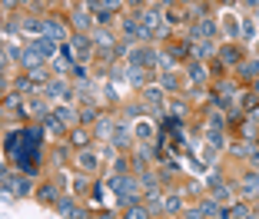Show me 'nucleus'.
<instances>
[{
  "label": "nucleus",
  "mask_w": 259,
  "mask_h": 219,
  "mask_svg": "<svg viewBox=\"0 0 259 219\" xmlns=\"http://www.w3.org/2000/svg\"><path fill=\"white\" fill-rule=\"evenodd\" d=\"M70 43H73V53H80L76 60H90V40L87 37H73Z\"/></svg>",
  "instance_id": "9b49d317"
},
{
  "label": "nucleus",
  "mask_w": 259,
  "mask_h": 219,
  "mask_svg": "<svg viewBox=\"0 0 259 219\" xmlns=\"http://www.w3.org/2000/svg\"><path fill=\"white\" fill-rule=\"evenodd\" d=\"M243 73H246V76H252V73H259V60H252V63H246V67H243Z\"/></svg>",
  "instance_id": "f704fd0d"
},
{
  "label": "nucleus",
  "mask_w": 259,
  "mask_h": 219,
  "mask_svg": "<svg viewBox=\"0 0 259 219\" xmlns=\"http://www.w3.org/2000/svg\"><path fill=\"white\" fill-rule=\"evenodd\" d=\"M17 60H20V63H23L27 70H37L44 57H40V50H37V47H23V50L17 53Z\"/></svg>",
  "instance_id": "7ed1b4c3"
},
{
  "label": "nucleus",
  "mask_w": 259,
  "mask_h": 219,
  "mask_svg": "<svg viewBox=\"0 0 259 219\" xmlns=\"http://www.w3.org/2000/svg\"><path fill=\"white\" fill-rule=\"evenodd\" d=\"M33 47L40 50V57H44V60H50V57L57 53V43H54V40H40V43H33Z\"/></svg>",
  "instance_id": "a211bd4d"
},
{
  "label": "nucleus",
  "mask_w": 259,
  "mask_h": 219,
  "mask_svg": "<svg viewBox=\"0 0 259 219\" xmlns=\"http://www.w3.org/2000/svg\"><path fill=\"white\" fill-rule=\"evenodd\" d=\"M17 103H20V97H17V93H14V97H7V100H4V106H7V110H14Z\"/></svg>",
  "instance_id": "58836bf2"
},
{
  "label": "nucleus",
  "mask_w": 259,
  "mask_h": 219,
  "mask_svg": "<svg viewBox=\"0 0 259 219\" xmlns=\"http://www.w3.org/2000/svg\"><path fill=\"white\" fill-rule=\"evenodd\" d=\"M160 206H163L160 189H150V193H146V209H160Z\"/></svg>",
  "instance_id": "4be33fe9"
},
{
  "label": "nucleus",
  "mask_w": 259,
  "mask_h": 219,
  "mask_svg": "<svg viewBox=\"0 0 259 219\" xmlns=\"http://www.w3.org/2000/svg\"><path fill=\"white\" fill-rule=\"evenodd\" d=\"M123 37H126V40H143V37H146V30L140 27V20L126 17V20H123Z\"/></svg>",
  "instance_id": "39448f33"
},
{
  "label": "nucleus",
  "mask_w": 259,
  "mask_h": 219,
  "mask_svg": "<svg viewBox=\"0 0 259 219\" xmlns=\"http://www.w3.org/2000/svg\"><path fill=\"white\" fill-rule=\"evenodd\" d=\"M243 193L246 196H259V173H246L243 176Z\"/></svg>",
  "instance_id": "9d476101"
},
{
  "label": "nucleus",
  "mask_w": 259,
  "mask_h": 219,
  "mask_svg": "<svg viewBox=\"0 0 259 219\" xmlns=\"http://www.w3.org/2000/svg\"><path fill=\"white\" fill-rule=\"evenodd\" d=\"M44 93H47V97H54V100H67L70 97V86L63 83V80H50Z\"/></svg>",
  "instance_id": "0eeeda50"
},
{
  "label": "nucleus",
  "mask_w": 259,
  "mask_h": 219,
  "mask_svg": "<svg viewBox=\"0 0 259 219\" xmlns=\"http://www.w3.org/2000/svg\"><path fill=\"white\" fill-rule=\"evenodd\" d=\"M243 37L252 40V20H243Z\"/></svg>",
  "instance_id": "e433bc0d"
},
{
  "label": "nucleus",
  "mask_w": 259,
  "mask_h": 219,
  "mask_svg": "<svg viewBox=\"0 0 259 219\" xmlns=\"http://www.w3.org/2000/svg\"><path fill=\"white\" fill-rule=\"evenodd\" d=\"M126 80H133V86H140V83H143V70H140V67H133V70L126 73Z\"/></svg>",
  "instance_id": "7c9ffc66"
},
{
  "label": "nucleus",
  "mask_w": 259,
  "mask_h": 219,
  "mask_svg": "<svg viewBox=\"0 0 259 219\" xmlns=\"http://www.w3.org/2000/svg\"><path fill=\"white\" fill-rule=\"evenodd\" d=\"M113 146H126V143H133V129L130 126H113V140H110Z\"/></svg>",
  "instance_id": "1a4fd4ad"
},
{
  "label": "nucleus",
  "mask_w": 259,
  "mask_h": 219,
  "mask_svg": "<svg viewBox=\"0 0 259 219\" xmlns=\"http://www.w3.org/2000/svg\"><path fill=\"white\" fill-rule=\"evenodd\" d=\"M163 209H166V212H180V196H176V193H173V196H166Z\"/></svg>",
  "instance_id": "c85d7f7f"
},
{
  "label": "nucleus",
  "mask_w": 259,
  "mask_h": 219,
  "mask_svg": "<svg viewBox=\"0 0 259 219\" xmlns=\"http://www.w3.org/2000/svg\"><path fill=\"white\" fill-rule=\"evenodd\" d=\"M223 63H239V50H233V47H223Z\"/></svg>",
  "instance_id": "cd10ccee"
},
{
  "label": "nucleus",
  "mask_w": 259,
  "mask_h": 219,
  "mask_svg": "<svg viewBox=\"0 0 259 219\" xmlns=\"http://www.w3.org/2000/svg\"><path fill=\"white\" fill-rule=\"evenodd\" d=\"M14 136H17V140L10 143V150H14V163L20 169H27V176H30L33 169H37V163H40V150H37V140H33L37 133H27V129H23V133H14Z\"/></svg>",
  "instance_id": "f257e3e1"
},
{
  "label": "nucleus",
  "mask_w": 259,
  "mask_h": 219,
  "mask_svg": "<svg viewBox=\"0 0 259 219\" xmlns=\"http://www.w3.org/2000/svg\"><path fill=\"white\" fill-rule=\"evenodd\" d=\"M73 23L80 30H90V14H87V10H73Z\"/></svg>",
  "instance_id": "aec40b11"
},
{
  "label": "nucleus",
  "mask_w": 259,
  "mask_h": 219,
  "mask_svg": "<svg viewBox=\"0 0 259 219\" xmlns=\"http://www.w3.org/2000/svg\"><path fill=\"white\" fill-rule=\"evenodd\" d=\"M83 186H87V180H83V176H76V180H73V193H83Z\"/></svg>",
  "instance_id": "4c0bfd02"
},
{
  "label": "nucleus",
  "mask_w": 259,
  "mask_h": 219,
  "mask_svg": "<svg viewBox=\"0 0 259 219\" xmlns=\"http://www.w3.org/2000/svg\"><path fill=\"white\" fill-rule=\"evenodd\" d=\"M7 60H10V57H7L4 50H0V70H4V63H7Z\"/></svg>",
  "instance_id": "79ce46f5"
},
{
  "label": "nucleus",
  "mask_w": 259,
  "mask_h": 219,
  "mask_svg": "<svg viewBox=\"0 0 259 219\" xmlns=\"http://www.w3.org/2000/svg\"><path fill=\"white\" fill-rule=\"evenodd\" d=\"M209 123H213V129H220V126H223V116L213 113V116H209Z\"/></svg>",
  "instance_id": "ea45409f"
},
{
  "label": "nucleus",
  "mask_w": 259,
  "mask_h": 219,
  "mask_svg": "<svg viewBox=\"0 0 259 219\" xmlns=\"http://www.w3.org/2000/svg\"><path fill=\"white\" fill-rule=\"evenodd\" d=\"M30 83H33L30 76H17V80H14V90L17 93H30Z\"/></svg>",
  "instance_id": "bb28decb"
},
{
  "label": "nucleus",
  "mask_w": 259,
  "mask_h": 219,
  "mask_svg": "<svg viewBox=\"0 0 259 219\" xmlns=\"http://www.w3.org/2000/svg\"><path fill=\"white\" fill-rule=\"evenodd\" d=\"M87 140H90V133H87V129H73V136H70V143L80 146V150L87 146Z\"/></svg>",
  "instance_id": "b1692460"
},
{
  "label": "nucleus",
  "mask_w": 259,
  "mask_h": 219,
  "mask_svg": "<svg viewBox=\"0 0 259 219\" xmlns=\"http://www.w3.org/2000/svg\"><path fill=\"white\" fill-rule=\"evenodd\" d=\"M37 199H40V203H47V206L57 203V189H54V183H44V186L37 189Z\"/></svg>",
  "instance_id": "ddd939ff"
},
{
  "label": "nucleus",
  "mask_w": 259,
  "mask_h": 219,
  "mask_svg": "<svg viewBox=\"0 0 259 219\" xmlns=\"http://www.w3.org/2000/svg\"><path fill=\"white\" fill-rule=\"evenodd\" d=\"M30 176H14V180H7L4 183V189H10V193H14V196H27V193H30Z\"/></svg>",
  "instance_id": "20e7f679"
},
{
  "label": "nucleus",
  "mask_w": 259,
  "mask_h": 219,
  "mask_svg": "<svg viewBox=\"0 0 259 219\" xmlns=\"http://www.w3.org/2000/svg\"><path fill=\"white\" fill-rule=\"evenodd\" d=\"M44 129H47V133H54V136H60L63 129H67V123L57 120V116H47V120H44Z\"/></svg>",
  "instance_id": "2eb2a0df"
},
{
  "label": "nucleus",
  "mask_w": 259,
  "mask_h": 219,
  "mask_svg": "<svg viewBox=\"0 0 259 219\" xmlns=\"http://www.w3.org/2000/svg\"><path fill=\"white\" fill-rule=\"evenodd\" d=\"M256 93H259V80H256Z\"/></svg>",
  "instance_id": "49530a36"
},
{
  "label": "nucleus",
  "mask_w": 259,
  "mask_h": 219,
  "mask_svg": "<svg viewBox=\"0 0 259 219\" xmlns=\"http://www.w3.org/2000/svg\"><path fill=\"white\" fill-rule=\"evenodd\" d=\"M243 219H259V212H246V216Z\"/></svg>",
  "instance_id": "37998d69"
},
{
  "label": "nucleus",
  "mask_w": 259,
  "mask_h": 219,
  "mask_svg": "<svg viewBox=\"0 0 259 219\" xmlns=\"http://www.w3.org/2000/svg\"><path fill=\"white\" fill-rule=\"evenodd\" d=\"M0 180H4V166H0Z\"/></svg>",
  "instance_id": "a18cd8bd"
},
{
  "label": "nucleus",
  "mask_w": 259,
  "mask_h": 219,
  "mask_svg": "<svg viewBox=\"0 0 259 219\" xmlns=\"http://www.w3.org/2000/svg\"><path fill=\"white\" fill-rule=\"evenodd\" d=\"M44 33H47L50 40H60V37H63V27H60L57 20H44Z\"/></svg>",
  "instance_id": "f3484780"
},
{
  "label": "nucleus",
  "mask_w": 259,
  "mask_h": 219,
  "mask_svg": "<svg viewBox=\"0 0 259 219\" xmlns=\"http://www.w3.org/2000/svg\"><path fill=\"white\" fill-rule=\"evenodd\" d=\"M150 133H153L150 123H140V126H137V136H143V140H150Z\"/></svg>",
  "instance_id": "72a5a7b5"
},
{
  "label": "nucleus",
  "mask_w": 259,
  "mask_h": 219,
  "mask_svg": "<svg viewBox=\"0 0 259 219\" xmlns=\"http://www.w3.org/2000/svg\"><path fill=\"white\" fill-rule=\"evenodd\" d=\"M213 33H216V20H203L196 27V37H213Z\"/></svg>",
  "instance_id": "412c9836"
},
{
  "label": "nucleus",
  "mask_w": 259,
  "mask_h": 219,
  "mask_svg": "<svg viewBox=\"0 0 259 219\" xmlns=\"http://www.w3.org/2000/svg\"><path fill=\"white\" fill-rule=\"evenodd\" d=\"M229 196H233V193H229V186H216V203H229Z\"/></svg>",
  "instance_id": "c756f323"
},
{
  "label": "nucleus",
  "mask_w": 259,
  "mask_h": 219,
  "mask_svg": "<svg viewBox=\"0 0 259 219\" xmlns=\"http://www.w3.org/2000/svg\"><path fill=\"white\" fill-rule=\"evenodd\" d=\"M209 143H213V146H223V133H220V129H213V133H209Z\"/></svg>",
  "instance_id": "c9c22d12"
},
{
  "label": "nucleus",
  "mask_w": 259,
  "mask_h": 219,
  "mask_svg": "<svg viewBox=\"0 0 259 219\" xmlns=\"http://www.w3.org/2000/svg\"><path fill=\"white\" fill-rule=\"evenodd\" d=\"M14 4H17V0H0V7H4V10H10Z\"/></svg>",
  "instance_id": "a19ab883"
},
{
  "label": "nucleus",
  "mask_w": 259,
  "mask_h": 219,
  "mask_svg": "<svg viewBox=\"0 0 259 219\" xmlns=\"http://www.w3.org/2000/svg\"><path fill=\"white\" fill-rule=\"evenodd\" d=\"M163 86H166L169 93H176V90H180V83H176V76H173V73H166V76H163Z\"/></svg>",
  "instance_id": "2f4dec72"
},
{
  "label": "nucleus",
  "mask_w": 259,
  "mask_h": 219,
  "mask_svg": "<svg viewBox=\"0 0 259 219\" xmlns=\"http://www.w3.org/2000/svg\"><path fill=\"white\" fill-rule=\"evenodd\" d=\"M76 163H80V169H87V173H93V169L100 166V159H97V153H80V156H76Z\"/></svg>",
  "instance_id": "f8f14e48"
},
{
  "label": "nucleus",
  "mask_w": 259,
  "mask_h": 219,
  "mask_svg": "<svg viewBox=\"0 0 259 219\" xmlns=\"http://www.w3.org/2000/svg\"><path fill=\"white\" fill-rule=\"evenodd\" d=\"M20 4H27V0H20Z\"/></svg>",
  "instance_id": "de8ad7c7"
},
{
  "label": "nucleus",
  "mask_w": 259,
  "mask_h": 219,
  "mask_svg": "<svg viewBox=\"0 0 259 219\" xmlns=\"http://www.w3.org/2000/svg\"><path fill=\"white\" fill-rule=\"evenodd\" d=\"M113 189H116V196L123 199V203H133V199H137V193H140V180L137 176H116L113 180Z\"/></svg>",
  "instance_id": "f03ea898"
},
{
  "label": "nucleus",
  "mask_w": 259,
  "mask_h": 219,
  "mask_svg": "<svg viewBox=\"0 0 259 219\" xmlns=\"http://www.w3.org/2000/svg\"><path fill=\"white\" fill-rule=\"evenodd\" d=\"M0 93H4V76H0Z\"/></svg>",
  "instance_id": "c03bdc74"
},
{
  "label": "nucleus",
  "mask_w": 259,
  "mask_h": 219,
  "mask_svg": "<svg viewBox=\"0 0 259 219\" xmlns=\"http://www.w3.org/2000/svg\"><path fill=\"white\" fill-rule=\"evenodd\" d=\"M193 53H196L199 60H209V57H213V43H206V40H199V43H193Z\"/></svg>",
  "instance_id": "dca6fc26"
},
{
  "label": "nucleus",
  "mask_w": 259,
  "mask_h": 219,
  "mask_svg": "<svg viewBox=\"0 0 259 219\" xmlns=\"http://www.w3.org/2000/svg\"><path fill=\"white\" fill-rule=\"evenodd\" d=\"M143 30L146 33H163V20H160V14H156V10H150V14L143 17Z\"/></svg>",
  "instance_id": "6e6552de"
},
{
  "label": "nucleus",
  "mask_w": 259,
  "mask_h": 219,
  "mask_svg": "<svg viewBox=\"0 0 259 219\" xmlns=\"http://www.w3.org/2000/svg\"><path fill=\"white\" fill-rule=\"evenodd\" d=\"M30 116H44V120L50 116V110H47L44 100H33V103H30Z\"/></svg>",
  "instance_id": "5701e85b"
},
{
  "label": "nucleus",
  "mask_w": 259,
  "mask_h": 219,
  "mask_svg": "<svg viewBox=\"0 0 259 219\" xmlns=\"http://www.w3.org/2000/svg\"><path fill=\"white\" fill-rule=\"evenodd\" d=\"M199 212H203V216H220V203H216V199H206V203L199 206Z\"/></svg>",
  "instance_id": "393cba45"
},
{
  "label": "nucleus",
  "mask_w": 259,
  "mask_h": 219,
  "mask_svg": "<svg viewBox=\"0 0 259 219\" xmlns=\"http://www.w3.org/2000/svg\"><path fill=\"white\" fill-rule=\"evenodd\" d=\"M57 209H60V216H67V219L80 216V212H76V206H73V199H60V203H57Z\"/></svg>",
  "instance_id": "6ab92c4d"
},
{
  "label": "nucleus",
  "mask_w": 259,
  "mask_h": 219,
  "mask_svg": "<svg viewBox=\"0 0 259 219\" xmlns=\"http://www.w3.org/2000/svg\"><path fill=\"white\" fill-rule=\"evenodd\" d=\"M190 76L196 80V83H203V80H206V70L203 67H190Z\"/></svg>",
  "instance_id": "473e14b6"
},
{
  "label": "nucleus",
  "mask_w": 259,
  "mask_h": 219,
  "mask_svg": "<svg viewBox=\"0 0 259 219\" xmlns=\"http://www.w3.org/2000/svg\"><path fill=\"white\" fill-rule=\"evenodd\" d=\"M113 126H116V123L110 120V116H100V120H97V140L110 143V140H113Z\"/></svg>",
  "instance_id": "423d86ee"
},
{
  "label": "nucleus",
  "mask_w": 259,
  "mask_h": 219,
  "mask_svg": "<svg viewBox=\"0 0 259 219\" xmlns=\"http://www.w3.org/2000/svg\"><path fill=\"white\" fill-rule=\"evenodd\" d=\"M123 219H150V209H146V206L130 203V206H126V212H123Z\"/></svg>",
  "instance_id": "4468645a"
},
{
  "label": "nucleus",
  "mask_w": 259,
  "mask_h": 219,
  "mask_svg": "<svg viewBox=\"0 0 259 219\" xmlns=\"http://www.w3.org/2000/svg\"><path fill=\"white\" fill-rule=\"evenodd\" d=\"M54 116H57V120H63V123H73V110H70V106H57V110H54Z\"/></svg>",
  "instance_id": "a878e982"
}]
</instances>
